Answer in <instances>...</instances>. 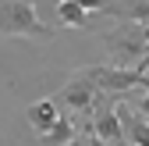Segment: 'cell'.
Wrapping results in <instances>:
<instances>
[{"mask_svg": "<svg viewBox=\"0 0 149 146\" xmlns=\"http://www.w3.org/2000/svg\"><path fill=\"white\" fill-rule=\"evenodd\" d=\"M0 36H25V39H53V29L39 22L36 0H0Z\"/></svg>", "mask_w": 149, "mask_h": 146, "instance_id": "6da1fadb", "label": "cell"}, {"mask_svg": "<svg viewBox=\"0 0 149 146\" xmlns=\"http://www.w3.org/2000/svg\"><path fill=\"white\" fill-rule=\"evenodd\" d=\"M139 114H142V118L149 121V86H146V96L139 100Z\"/></svg>", "mask_w": 149, "mask_h": 146, "instance_id": "8fae6325", "label": "cell"}, {"mask_svg": "<svg viewBox=\"0 0 149 146\" xmlns=\"http://www.w3.org/2000/svg\"><path fill=\"white\" fill-rule=\"evenodd\" d=\"M117 118L124 128V142L128 146H149V121L142 114H135L128 103H117Z\"/></svg>", "mask_w": 149, "mask_h": 146, "instance_id": "5b68a950", "label": "cell"}, {"mask_svg": "<svg viewBox=\"0 0 149 146\" xmlns=\"http://www.w3.org/2000/svg\"><path fill=\"white\" fill-rule=\"evenodd\" d=\"M74 4H78L82 11H89V14H96V11H103V7H107V0H74Z\"/></svg>", "mask_w": 149, "mask_h": 146, "instance_id": "30bf717a", "label": "cell"}, {"mask_svg": "<svg viewBox=\"0 0 149 146\" xmlns=\"http://www.w3.org/2000/svg\"><path fill=\"white\" fill-rule=\"evenodd\" d=\"M74 132H78V125H74V114H61V118L53 121L43 135H39V146H64L68 139H74Z\"/></svg>", "mask_w": 149, "mask_h": 146, "instance_id": "ba28073f", "label": "cell"}, {"mask_svg": "<svg viewBox=\"0 0 149 146\" xmlns=\"http://www.w3.org/2000/svg\"><path fill=\"white\" fill-rule=\"evenodd\" d=\"M107 50L117 68H135V57H142L149 50V25L121 22L117 29L107 32Z\"/></svg>", "mask_w": 149, "mask_h": 146, "instance_id": "7a4b0ae2", "label": "cell"}, {"mask_svg": "<svg viewBox=\"0 0 149 146\" xmlns=\"http://www.w3.org/2000/svg\"><path fill=\"white\" fill-rule=\"evenodd\" d=\"M25 118H29V125L36 132H46L53 121L61 118V107H57V100H36V103H29V111H25Z\"/></svg>", "mask_w": 149, "mask_h": 146, "instance_id": "52a82bcc", "label": "cell"}, {"mask_svg": "<svg viewBox=\"0 0 149 146\" xmlns=\"http://www.w3.org/2000/svg\"><path fill=\"white\" fill-rule=\"evenodd\" d=\"M57 18H61L64 25H74V29H92L89 11H82L74 0H61V4H57Z\"/></svg>", "mask_w": 149, "mask_h": 146, "instance_id": "9c48e42d", "label": "cell"}, {"mask_svg": "<svg viewBox=\"0 0 149 146\" xmlns=\"http://www.w3.org/2000/svg\"><path fill=\"white\" fill-rule=\"evenodd\" d=\"M89 75L92 82H96V89L103 96L110 93H124V89H135V86H149V75L139 68H117V64H96V68H89Z\"/></svg>", "mask_w": 149, "mask_h": 146, "instance_id": "277c9868", "label": "cell"}, {"mask_svg": "<svg viewBox=\"0 0 149 146\" xmlns=\"http://www.w3.org/2000/svg\"><path fill=\"white\" fill-rule=\"evenodd\" d=\"M107 14H114L117 22H135V25H149V0H107Z\"/></svg>", "mask_w": 149, "mask_h": 146, "instance_id": "8992f818", "label": "cell"}, {"mask_svg": "<svg viewBox=\"0 0 149 146\" xmlns=\"http://www.w3.org/2000/svg\"><path fill=\"white\" fill-rule=\"evenodd\" d=\"M50 4H53V7H57V4H61V0H50Z\"/></svg>", "mask_w": 149, "mask_h": 146, "instance_id": "4fadbf2b", "label": "cell"}, {"mask_svg": "<svg viewBox=\"0 0 149 146\" xmlns=\"http://www.w3.org/2000/svg\"><path fill=\"white\" fill-rule=\"evenodd\" d=\"M85 132H89V128H85ZM89 146H107V142H103V139H96V135L89 132Z\"/></svg>", "mask_w": 149, "mask_h": 146, "instance_id": "7c38bea8", "label": "cell"}, {"mask_svg": "<svg viewBox=\"0 0 149 146\" xmlns=\"http://www.w3.org/2000/svg\"><path fill=\"white\" fill-rule=\"evenodd\" d=\"M103 93L96 89V82H92V75H89V68H78V71H71V75L64 79V86H61V107L68 114H89L92 107H96V100H100Z\"/></svg>", "mask_w": 149, "mask_h": 146, "instance_id": "3957f363", "label": "cell"}]
</instances>
